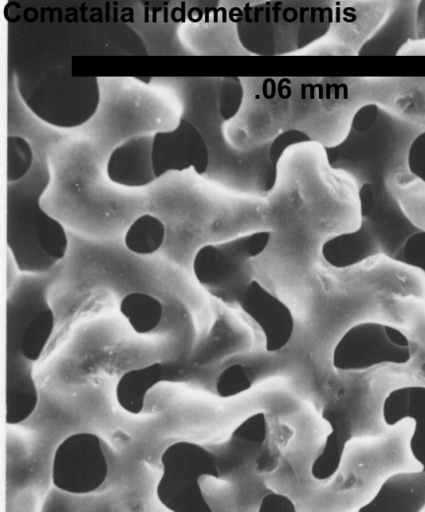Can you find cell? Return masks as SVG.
<instances>
[{"label":"cell","mask_w":425,"mask_h":512,"mask_svg":"<svg viewBox=\"0 0 425 512\" xmlns=\"http://www.w3.org/2000/svg\"><path fill=\"white\" fill-rule=\"evenodd\" d=\"M120 312L138 334L153 331L160 323L163 307L160 301L146 293L132 292L120 302Z\"/></svg>","instance_id":"2e32d148"},{"label":"cell","mask_w":425,"mask_h":512,"mask_svg":"<svg viewBox=\"0 0 425 512\" xmlns=\"http://www.w3.org/2000/svg\"><path fill=\"white\" fill-rule=\"evenodd\" d=\"M163 473L156 493L173 512H212L199 485L201 476L219 478L216 457L204 447L179 441L161 455Z\"/></svg>","instance_id":"8992f818"},{"label":"cell","mask_w":425,"mask_h":512,"mask_svg":"<svg viewBox=\"0 0 425 512\" xmlns=\"http://www.w3.org/2000/svg\"><path fill=\"white\" fill-rule=\"evenodd\" d=\"M400 251L402 258L399 260L418 268L425 277V231L411 234Z\"/></svg>","instance_id":"603a6c76"},{"label":"cell","mask_w":425,"mask_h":512,"mask_svg":"<svg viewBox=\"0 0 425 512\" xmlns=\"http://www.w3.org/2000/svg\"><path fill=\"white\" fill-rule=\"evenodd\" d=\"M332 430L327 435L325 445L320 455L314 460L311 474L316 480H329L339 469L345 445L348 440L340 436L337 424L329 422Z\"/></svg>","instance_id":"ac0fdd59"},{"label":"cell","mask_w":425,"mask_h":512,"mask_svg":"<svg viewBox=\"0 0 425 512\" xmlns=\"http://www.w3.org/2000/svg\"><path fill=\"white\" fill-rule=\"evenodd\" d=\"M152 165L157 178L189 168L202 175L209 166V150L197 127L181 118L174 129L153 135Z\"/></svg>","instance_id":"ba28073f"},{"label":"cell","mask_w":425,"mask_h":512,"mask_svg":"<svg viewBox=\"0 0 425 512\" xmlns=\"http://www.w3.org/2000/svg\"><path fill=\"white\" fill-rule=\"evenodd\" d=\"M407 164L410 172L425 183V131L410 144Z\"/></svg>","instance_id":"d4e9b609"},{"label":"cell","mask_w":425,"mask_h":512,"mask_svg":"<svg viewBox=\"0 0 425 512\" xmlns=\"http://www.w3.org/2000/svg\"><path fill=\"white\" fill-rule=\"evenodd\" d=\"M237 303L261 329L267 352H277L289 343L294 332L291 310L257 280H250Z\"/></svg>","instance_id":"9c48e42d"},{"label":"cell","mask_w":425,"mask_h":512,"mask_svg":"<svg viewBox=\"0 0 425 512\" xmlns=\"http://www.w3.org/2000/svg\"><path fill=\"white\" fill-rule=\"evenodd\" d=\"M165 239V226L157 217L144 214L138 217L128 228L125 245L128 250L139 255L155 253Z\"/></svg>","instance_id":"e0dca14e"},{"label":"cell","mask_w":425,"mask_h":512,"mask_svg":"<svg viewBox=\"0 0 425 512\" xmlns=\"http://www.w3.org/2000/svg\"><path fill=\"white\" fill-rule=\"evenodd\" d=\"M309 140L310 138L307 134L297 129L287 130L278 135L272 142H270L269 158L271 163L277 168V163L287 147L292 144Z\"/></svg>","instance_id":"cb8c5ba5"},{"label":"cell","mask_w":425,"mask_h":512,"mask_svg":"<svg viewBox=\"0 0 425 512\" xmlns=\"http://www.w3.org/2000/svg\"><path fill=\"white\" fill-rule=\"evenodd\" d=\"M378 106L366 104L359 108L352 119V129L358 133H366L374 126L378 117Z\"/></svg>","instance_id":"484cf974"},{"label":"cell","mask_w":425,"mask_h":512,"mask_svg":"<svg viewBox=\"0 0 425 512\" xmlns=\"http://www.w3.org/2000/svg\"><path fill=\"white\" fill-rule=\"evenodd\" d=\"M418 512H425V506L421 508Z\"/></svg>","instance_id":"f546056e"},{"label":"cell","mask_w":425,"mask_h":512,"mask_svg":"<svg viewBox=\"0 0 425 512\" xmlns=\"http://www.w3.org/2000/svg\"><path fill=\"white\" fill-rule=\"evenodd\" d=\"M258 512H296V508L288 496L269 493L262 498Z\"/></svg>","instance_id":"4316f807"},{"label":"cell","mask_w":425,"mask_h":512,"mask_svg":"<svg viewBox=\"0 0 425 512\" xmlns=\"http://www.w3.org/2000/svg\"><path fill=\"white\" fill-rule=\"evenodd\" d=\"M360 211L363 217L367 216L374 205L375 195L371 183H364L359 189Z\"/></svg>","instance_id":"83f0119b"},{"label":"cell","mask_w":425,"mask_h":512,"mask_svg":"<svg viewBox=\"0 0 425 512\" xmlns=\"http://www.w3.org/2000/svg\"><path fill=\"white\" fill-rule=\"evenodd\" d=\"M50 178L47 162L38 159L25 177L7 185L6 240L21 272H45L67 252L64 227L40 205Z\"/></svg>","instance_id":"6da1fadb"},{"label":"cell","mask_w":425,"mask_h":512,"mask_svg":"<svg viewBox=\"0 0 425 512\" xmlns=\"http://www.w3.org/2000/svg\"><path fill=\"white\" fill-rule=\"evenodd\" d=\"M33 152L21 136L7 138V181L16 182L25 177L33 166Z\"/></svg>","instance_id":"d6986e66"},{"label":"cell","mask_w":425,"mask_h":512,"mask_svg":"<svg viewBox=\"0 0 425 512\" xmlns=\"http://www.w3.org/2000/svg\"><path fill=\"white\" fill-rule=\"evenodd\" d=\"M328 7L301 2H266L244 7L236 24L239 41L255 54L292 52L321 37L330 27Z\"/></svg>","instance_id":"3957f363"},{"label":"cell","mask_w":425,"mask_h":512,"mask_svg":"<svg viewBox=\"0 0 425 512\" xmlns=\"http://www.w3.org/2000/svg\"><path fill=\"white\" fill-rule=\"evenodd\" d=\"M400 325L405 330L411 347V358L406 366L412 382L425 385V304L424 301L401 302Z\"/></svg>","instance_id":"9a60e30c"},{"label":"cell","mask_w":425,"mask_h":512,"mask_svg":"<svg viewBox=\"0 0 425 512\" xmlns=\"http://www.w3.org/2000/svg\"><path fill=\"white\" fill-rule=\"evenodd\" d=\"M270 239V231H257L202 246L193 259L197 281L219 300L237 302L250 282L246 273L249 261L265 251Z\"/></svg>","instance_id":"277c9868"},{"label":"cell","mask_w":425,"mask_h":512,"mask_svg":"<svg viewBox=\"0 0 425 512\" xmlns=\"http://www.w3.org/2000/svg\"><path fill=\"white\" fill-rule=\"evenodd\" d=\"M171 374V369L162 363L126 372L116 386L118 404L128 413H141L147 392L156 384L170 379Z\"/></svg>","instance_id":"5bb4252c"},{"label":"cell","mask_w":425,"mask_h":512,"mask_svg":"<svg viewBox=\"0 0 425 512\" xmlns=\"http://www.w3.org/2000/svg\"><path fill=\"white\" fill-rule=\"evenodd\" d=\"M6 414L9 425L23 422L38 404V392L33 379V362L20 352L14 335H6Z\"/></svg>","instance_id":"30bf717a"},{"label":"cell","mask_w":425,"mask_h":512,"mask_svg":"<svg viewBox=\"0 0 425 512\" xmlns=\"http://www.w3.org/2000/svg\"><path fill=\"white\" fill-rule=\"evenodd\" d=\"M108 464L100 438L88 432L65 438L56 448L52 465V482L71 494H87L105 481Z\"/></svg>","instance_id":"52a82bcc"},{"label":"cell","mask_w":425,"mask_h":512,"mask_svg":"<svg viewBox=\"0 0 425 512\" xmlns=\"http://www.w3.org/2000/svg\"><path fill=\"white\" fill-rule=\"evenodd\" d=\"M325 262L336 269H347L382 254L380 245L369 226L335 235L321 247Z\"/></svg>","instance_id":"4fadbf2b"},{"label":"cell","mask_w":425,"mask_h":512,"mask_svg":"<svg viewBox=\"0 0 425 512\" xmlns=\"http://www.w3.org/2000/svg\"><path fill=\"white\" fill-rule=\"evenodd\" d=\"M382 416L388 427L403 419L414 422L411 449L425 472V385L410 382L391 390L384 398Z\"/></svg>","instance_id":"7c38bea8"},{"label":"cell","mask_w":425,"mask_h":512,"mask_svg":"<svg viewBox=\"0 0 425 512\" xmlns=\"http://www.w3.org/2000/svg\"><path fill=\"white\" fill-rule=\"evenodd\" d=\"M153 136L142 135L127 139L110 154L106 166L108 178L126 187H142L152 183Z\"/></svg>","instance_id":"8fae6325"},{"label":"cell","mask_w":425,"mask_h":512,"mask_svg":"<svg viewBox=\"0 0 425 512\" xmlns=\"http://www.w3.org/2000/svg\"><path fill=\"white\" fill-rule=\"evenodd\" d=\"M415 29L417 37L425 39V0L418 3L415 14Z\"/></svg>","instance_id":"f1b7e54d"},{"label":"cell","mask_w":425,"mask_h":512,"mask_svg":"<svg viewBox=\"0 0 425 512\" xmlns=\"http://www.w3.org/2000/svg\"><path fill=\"white\" fill-rule=\"evenodd\" d=\"M251 386V379L244 366L233 364L220 373L216 382V392L222 398L234 397L248 391Z\"/></svg>","instance_id":"44dd1931"},{"label":"cell","mask_w":425,"mask_h":512,"mask_svg":"<svg viewBox=\"0 0 425 512\" xmlns=\"http://www.w3.org/2000/svg\"><path fill=\"white\" fill-rule=\"evenodd\" d=\"M267 433V421L263 412L255 413L241 422L232 437L251 442H263Z\"/></svg>","instance_id":"7402d4cb"},{"label":"cell","mask_w":425,"mask_h":512,"mask_svg":"<svg viewBox=\"0 0 425 512\" xmlns=\"http://www.w3.org/2000/svg\"><path fill=\"white\" fill-rule=\"evenodd\" d=\"M411 358L408 336L400 324L365 321L352 325L332 353L335 369L362 372L378 366L406 368Z\"/></svg>","instance_id":"5b68a950"},{"label":"cell","mask_w":425,"mask_h":512,"mask_svg":"<svg viewBox=\"0 0 425 512\" xmlns=\"http://www.w3.org/2000/svg\"><path fill=\"white\" fill-rule=\"evenodd\" d=\"M244 89L239 78L225 77L217 81L219 115L223 120L233 118L243 101Z\"/></svg>","instance_id":"ffe728a7"},{"label":"cell","mask_w":425,"mask_h":512,"mask_svg":"<svg viewBox=\"0 0 425 512\" xmlns=\"http://www.w3.org/2000/svg\"><path fill=\"white\" fill-rule=\"evenodd\" d=\"M18 92L39 119L59 128H75L95 114L100 101L96 76H76L70 65L16 70Z\"/></svg>","instance_id":"7a4b0ae2"}]
</instances>
